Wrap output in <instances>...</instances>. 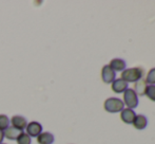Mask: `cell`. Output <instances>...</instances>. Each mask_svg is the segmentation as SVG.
I'll return each mask as SVG.
<instances>
[{
  "label": "cell",
  "instance_id": "6da1fadb",
  "mask_svg": "<svg viewBox=\"0 0 155 144\" xmlns=\"http://www.w3.org/2000/svg\"><path fill=\"white\" fill-rule=\"evenodd\" d=\"M143 75V70L139 67L135 68L124 69L121 73V80L126 83H136L137 81L141 80Z\"/></svg>",
  "mask_w": 155,
  "mask_h": 144
},
{
  "label": "cell",
  "instance_id": "7a4b0ae2",
  "mask_svg": "<svg viewBox=\"0 0 155 144\" xmlns=\"http://www.w3.org/2000/svg\"><path fill=\"white\" fill-rule=\"evenodd\" d=\"M104 110L108 111V112H119L121 111L124 107V104L123 100L117 99V98H109L104 101Z\"/></svg>",
  "mask_w": 155,
  "mask_h": 144
},
{
  "label": "cell",
  "instance_id": "3957f363",
  "mask_svg": "<svg viewBox=\"0 0 155 144\" xmlns=\"http://www.w3.org/2000/svg\"><path fill=\"white\" fill-rule=\"evenodd\" d=\"M124 104H126L128 106V108L133 109L137 107L138 105V98L137 94L135 93V91L131 88H128L124 92Z\"/></svg>",
  "mask_w": 155,
  "mask_h": 144
},
{
  "label": "cell",
  "instance_id": "277c9868",
  "mask_svg": "<svg viewBox=\"0 0 155 144\" xmlns=\"http://www.w3.org/2000/svg\"><path fill=\"white\" fill-rule=\"evenodd\" d=\"M42 132V126L39 122L32 121L27 125V134L30 137H38Z\"/></svg>",
  "mask_w": 155,
  "mask_h": 144
},
{
  "label": "cell",
  "instance_id": "5b68a950",
  "mask_svg": "<svg viewBox=\"0 0 155 144\" xmlns=\"http://www.w3.org/2000/svg\"><path fill=\"white\" fill-rule=\"evenodd\" d=\"M115 76H116V73L110 68L109 65H106V66L102 67L101 69V78L106 84H110V83H113L115 80Z\"/></svg>",
  "mask_w": 155,
  "mask_h": 144
},
{
  "label": "cell",
  "instance_id": "8992f818",
  "mask_svg": "<svg viewBox=\"0 0 155 144\" xmlns=\"http://www.w3.org/2000/svg\"><path fill=\"white\" fill-rule=\"evenodd\" d=\"M11 124H12L13 127L17 128V129L21 130L22 132L25 128H27V125H28V122H27V119L22 115H13L12 119H11Z\"/></svg>",
  "mask_w": 155,
  "mask_h": 144
},
{
  "label": "cell",
  "instance_id": "52a82bcc",
  "mask_svg": "<svg viewBox=\"0 0 155 144\" xmlns=\"http://www.w3.org/2000/svg\"><path fill=\"white\" fill-rule=\"evenodd\" d=\"M135 117H136V113L134 112L133 109L124 108L120 111V119L126 124H132Z\"/></svg>",
  "mask_w": 155,
  "mask_h": 144
},
{
  "label": "cell",
  "instance_id": "ba28073f",
  "mask_svg": "<svg viewBox=\"0 0 155 144\" xmlns=\"http://www.w3.org/2000/svg\"><path fill=\"white\" fill-rule=\"evenodd\" d=\"M112 90L116 93H123L128 89V83H126L121 78L118 80H114V82L112 83V86H111Z\"/></svg>",
  "mask_w": 155,
  "mask_h": 144
},
{
  "label": "cell",
  "instance_id": "9c48e42d",
  "mask_svg": "<svg viewBox=\"0 0 155 144\" xmlns=\"http://www.w3.org/2000/svg\"><path fill=\"white\" fill-rule=\"evenodd\" d=\"M132 124L136 129H138V130L145 129L148 125V119L143 115H136V117H135Z\"/></svg>",
  "mask_w": 155,
  "mask_h": 144
},
{
  "label": "cell",
  "instance_id": "30bf717a",
  "mask_svg": "<svg viewBox=\"0 0 155 144\" xmlns=\"http://www.w3.org/2000/svg\"><path fill=\"white\" fill-rule=\"evenodd\" d=\"M109 66L114 72L124 71V68H126V62L124 60H121V58H114V60H111Z\"/></svg>",
  "mask_w": 155,
  "mask_h": 144
},
{
  "label": "cell",
  "instance_id": "8fae6325",
  "mask_svg": "<svg viewBox=\"0 0 155 144\" xmlns=\"http://www.w3.org/2000/svg\"><path fill=\"white\" fill-rule=\"evenodd\" d=\"M37 142L38 144H52L54 142V136L49 132H41L37 137Z\"/></svg>",
  "mask_w": 155,
  "mask_h": 144
},
{
  "label": "cell",
  "instance_id": "7c38bea8",
  "mask_svg": "<svg viewBox=\"0 0 155 144\" xmlns=\"http://www.w3.org/2000/svg\"><path fill=\"white\" fill-rule=\"evenodd\" d=\"M20 134H21V130L17 129V128L13 127V126L12 127H8L3 132L4 137H5L6 139H8V140H16Z\"/></svg>",
  "mask_w": 155,
  "mask_h": 144
},
{
  "label": "cell",
  "instance_id": "4fadbf2b",
  "mask_svg": "<svg viewBox=\"0 0 155 144\" xmlns=\"http://www.w3.org/2000/svg\"><path fill=\"white\" fill-rule=\"evenodd\" d=\"M146 89H147V83H146L145 80H139L137 81L134 84V89L133 90L135 91V93L138 95H145L146 94Z\"/></svg>",
  "mask_w": 155,
  "mask_h": 144
},
{
  "label": "cell",
  "instance_id": "5bb4252c",
  "mask_svg": "<svg viewBox=\"0 0 155 144\" xmlns=\"http://www.w3.org/2000/svg\"><path fill=\"white\" fill-rule=\"evenodd\" d=\"M17 144H31V137L27 134V132H21V134L18 136V138L16 139Z\"/></svg>",
  "mask_w": 155,
  "mask_h": 144
},
{
  "label": "cell",
  "instance_id": "9a60e30c",
  "mask_svg": "<svg viewBox=\"0 0 155 144\" xmlns=\"http://www.w3.org/2000/svg\"><path fill=\"white\" fill-rule=\"evenodd\" d=\"M10 125V119L6 115H0V130L4 132Z\"/></svg>",
  "mask_w": 155,
  "mask_h": 144
},
{
  "label": "cell",
  "instance_id": "2e32d148",
  "mask_svg": "<svg viewBox=\"0 0 155 144\" xmlns=\"http://www.w3.org/2000/svg\"><path fill=\"white\" fill-rule=\"evenodd\" d=\"M146 95H147L151 101L155 102V85H149V86H147Z\"/></svg>",
  "mask_w": 155,
  "mask_h": 144
},
{
  "label": "cell",
  "instance_id": "e0dca14e",
  "mask_svg": "<svg viewBox=\"0 0 155 144\" xmlns=\"http://www.w3.org/2000/svg\"><path fill=\"white\" fill-rule=\"evenodd\" d=\"M146 83L149 85H155V68H152L151 70L148 72Z\"/></svg>",
  "mask_w": 155,
  "mask_h": 144
},
{
  "label": "cell",
  "instance_id": "ac0fdd59",
  "mask_svg": "<svg viewBox=\"0 0 155 144\" xmlns=\"http://www.w3.org/2000/svg\"><path fill=\"white\" fill-rule=\"evenodd\" d=\"M3 138H4L3 132H2V130H0V144L2 143V140H3Z\"/></svg>",
  "mask_w": 155,
  "mask_h": 144
},
{
  "label": "cell",
  "instance_id": "d6986e66",
  "mask_svg": "<svg viewBox=\"0 0 155 144\" xmlns=\"http://www.w3.org/2000/svg\"><path fill=\"white\" fill-rule=\"evenodd\" d=\"M1 144H5V143H1Z\"/></svg>",
  "mask_w": 155,
  "mask_h": 144
}]
</instances>
